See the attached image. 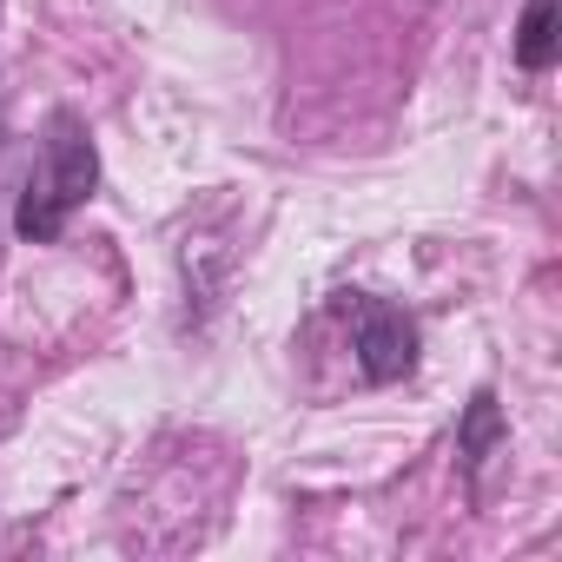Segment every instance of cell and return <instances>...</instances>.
<instances>
[{"label": "cell", "instance_id": "2", "mask_svg": "<svg viewBox=\"0 0 562 562\" xmlns=\"http://www.w3.org/2000/svg\"><path fill=\"white\" fill-rule=\"evenodd\" d=\"M351 305H358V338H351L358 371L371 384H404L417 371V325H411V312H397L384 299H351Z\"/></svg>", "mask_w": 562, "mask_h": 562}, {"label": "cell", "instance_id": "3", "mask_svg": "<svg viewBox=\"0 0 562 562\" xmlns=\"http://www.w3.org/2000/svg\"><path fill=\"white\" fill-rule=\"evenodd\" d=\"M555 47H562L555 0H529V8H522V27H516V67H522V74H549V67H555Z\"/></svg>", "mask_w": 562, "mask_h": 562}, {"label": "cell", "instance_id": "4", "mask_svg": "<svg viewBox=\"0 0 562 562\" xmlns=\"http://www.w3.org/2000/svg\"><path fill=\"white\" fill-rule=\"evenodd\" d=\"M496 443H503V411H496L490 391H476L470 411H463V424H457V457H463V470H483V457H496Z\"/></svg>", "mask_w": 562, "mask_h": 562}, {"label": "cell", "instance_id": "1", "mask_svg": "<svg viewBox=\"0 0 562 562\" xmlns=\"http://www.w3.org/2000/svg\"><path fill=\"white\" fill-rule=\"evenodd\" d=\"M93 186H100V146H93V133H87V120L80 113H47V133H41V166L27 172V192H21V205H14V232L27 238V245H47V238H60L67 232V218L93 199Z\"/></svg>", "mask_w": 562, "mask_h": 562}]
</instances>
